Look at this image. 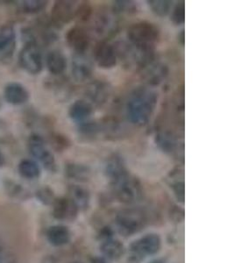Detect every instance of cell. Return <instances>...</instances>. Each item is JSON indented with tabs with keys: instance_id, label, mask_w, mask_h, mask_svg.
<instances>
[{
	"instance_id": "cell-1",
	"label": "cell",
	"mask_w": 234,
	"mask_h": 263,
	"mask_svg": "<svg viewBox=\"0 0 234 263\" xmlns=\"http://www.w3.org/2000/svg\"><path fill=\"white\" fill-rule=\"evenodd\" d=\"M158 100L155 91L147 88H138L132 91L126 104L128 120L137 126H144L154 111Z\"/></svg>"
},
{
	"instance_id": "cell-2",
	"label": "cell",
	"mask_w": 234,
	"mask_h": 263,
	"mask_svg": "<svg viewBox=\"0 0 234 263\" xmlns=\"http://www.w3.org/2000/svg\"><path fill=\"white\" fill-rule=\"evenodd\" d=\"M127 39L130 45L142 54H153L160 39L158 28L149 22L141 21L132 25L127 30Z\"/></svg>"
},
{
	"instance_id": "cell-3",
	"label": "cell",
	"mask_w": 234,
	"mask_h": 263,
	"mask_svg": "<svg viewBox=\"0 0 234 263\" xmlns=\"http://www.w3.org/2000/svg\"><path fill=\"white\" fill-rule=\"evenodd\" d=\"M146 224V214L140 209L124 210L118 214L116 218L118 231L125 237L132 236L139 233Z\"/></svg>"
},
{
	"instance_id": "cell-4",
	"label": "cell",
	"mask_w": 234,
	"mask_h": 263,
	"mask_svg": "<svg viewBox=\"0 0 234 263\" xmlns=\"http://www.w3.org/2000/svg\"><path fill=\"white\" fill-rule=\"evenodd\" d=\"M118 199L124 203H134L141 200L143 191L141 182L129 173L111 183Z\"/></svg>"
},
{
	"instance_id": "cell-5",
	"label": "cell",
	"mask_w": 234,
	"mask_h": 263,
	"mask_svg": "<svg viewBox=\"0 0 234 263\" xmlns=\"http://www.w3.org/2000/svg\"><path fill=\"white\" fill-rule=\"evenodd\" d=\"M21 68L27 73L37 75L43 68L42 54L36 42H27L18 55Z\"/></svg>"
},
{
	"instance_id": "cell-6",
	"label": "cell",
	"mask_w": 234,
	"mask_h": 263,
	"mask_svg": "<svg viewBox=\"0 0 234 263\" xmlns=\"http://www.w3.org/2000/svg\"><path fill=\"white\" fill-rule=\"evenodd\" d=\"M28 149L31 155L39 161L46 170L55 172L57 170L55 159L51 151L48 149L44 139L38 135H31L28 140Z\"/></svg>"
},
{
	"instance_id": "cell-7",
	"label": "cell",
	"mask_w": 234,
	"mask_h": 263,
	"mask_svg": "<svg viewBox=\"0 0 234 263\" xmlns=\"http://www.w3.org/2000/svg\"><path fill=\"white\" fill-rule=\"evenodd\" d=\"M162 247V239L158 234L150 233L136 239L130 246V252L144 259L147 255L158 253Z\"/></svg>"
},
{
	"instance_id": "cell-8",
	"label": "cell",
	"mask_w": 234,
	"mask_h": 263,
	"mask_svg": "<svg viewBox=\"0 0 234 263\" xmlns=\"http://www.w3.org/2000/svg\"><path fill=\"white\" fill-rule=\"evenodd\" d=\"M15 49V30L11 25H6L0 28V63H10Z\"/></svg>"
},
{
	"instance_id": "cell-9",
	"label": "cell",
	"mask_w": 234,
	"mask_h": 263,
	"mask_svg": "<svg viewBox=\"0 0 234 263\" xmlns=\"http://www.w3.org/2000/svg\"><path fill=\"white\" fill-rule=\"evenodd\" d=\"M66 41L69 47L75 50V54H85L90 47V34L83 27H75L69 29Z\"/></svg>"
},
{
	"instance_id": "cell-10",
	"label": "cell",
	"mask_w": 234,
	"mask_h": 263,
	"mask_svg": "<svg viewBox=\"0 0 234 263\" xmlns=\"http://www.w3.org/2000/svg\"><path fill=\"white\" fill-rule=\"evenodd\" d=\"M94 59L96 64L102 69L114 68L117 64V54L114 47L106 42H100L94 50Z\"/></svg>"
},
{
	"instance_id": "cell-11",
	"label": "cell",
	"mask_w": 234,
	"mask_h": 263,
	"mask_svg": "<svg viewBox=\"0 0 234 263\" xmlns=\"http://www.w3.org/2000/svg\"><path fill=\"white\" fill-rule=\"evenodd\" d=\"M79 210L69 197L56 198L53 203V216L56 219L73 221L77 217Z\"/></svg>"
},
{
	"instance_id": "cell-12",
	"label": "cell",
	"mask_w": 234,
	"mask_h": 263,
	"mask_svg": "<svg viewBox=\"0 0 234 263\" xmlns=\"http://www.w3.org/2000/svg\"><path fill=\"white\" fill-rule=\"evenodd\" d=\"M75 5L70 1H56L52 8L51 18L54 24L63 26L76 15Z\"/></svg>"
},
{
	"instance_id": "cell-13",
	"label": "cell",
	"mask_w": 234,
	"mask_h": 263,
	"mask_svg": "<svg viewBox=\"0 0 234 263\" xmlns=\"http://www.w3.org/2000/svg\"><path fill=\"white\" fill-rule=\"evenodd\" d=\"M71 71L76 81H87L93 73V65L85 54H75L72 60Z\"/></svg>"
},
{
	"instance_id": "cell-14",
	"label": "cell",
	"mask_w": 234,
	"mask_h": 263,
	"mask_svg": "<svg viewBox=\"0 0 234 263\" xmlns=\"http://www.w3.org/2000/svg\"><path fill=\"white\" fill-rule=\"evenodd\" d=\"M4 97L11 105H23L29 99V92L22 84L11 83L5 88Z\"/></svg>"
},
{
	"instance_id": "cell-15",
	"label": "cell",
	"mask_w": 234,
	"mask_h": 263,
	"mask_svg": "<svg viewBox=\"0 0 234 263\" xmlns=\"http://www.w3.org/2000/svg\"><path fill=\"white\" fill-rule=\"evenodd\" d=\"M105 173L106 177L110 180L111 183L116 182L120 178L125 177L129 173L126 170L123 160L120 156H114L110 157L105 167Z\"/></svg>"
},
{
	"instance_id": "cell-16",
	"label": "cell",
	"mask_w": 234,
	"mask_h": 263,
	"mask_svg": "<svg viewBox=\"0 0 234 263\" xmlns=\"http://www.w3.org/2000/svg\"><path fill=\"white\" fill-rule=\"evenodd\" d=\"M93 114V107L90 103L85 100H76L70 105L69 110V115L70 119L78 123L86 122Z\"/></svg>"
},
{
	"instance_id": "cell-17",
	"label": "cell",
	"mask_w": 234,
	"mask_h": 263,
	"mask_svg": "<svg viewBox=\"0 0 234 263\" xmlns=\"http://www.w3.org/2000/svg\"><path fill=\"white\" fill-rule=\"evenodd\" d=\"M100 251L103 256L109 260H120L125 254V247L119 239H111L103 240L100 246Z\"/></svg>"
},
{
	"instance_id": "cell-18",
	"label": "cell",
	"mask_w": 234,
	"mask_h": 263,
	"mask_svg": "<svg viewBox=\"0 0 234 263\" xmlns=\"http://www.w3.org/2000/svg\"><path fill=\"white\" fill-rule=\"evenodd\" d=\"M47 238L50 244L55 247H62L69 242L71 234L69 228L64 226H53L47 231Z\"/></svg>"
},
{
	"instance_id": "cell-19",
	"label": "cell",
	"mask_w": 234,
	"mask_h": 263,
	"mask_svg": "<svg viewBox=\"0 0 234 263\" xmlns=\"http://www.w3.org/2000/svg\"><path fill=\"white\" fill-rule=\"evenodd\" d=\"M46 64L48 71L52 75L63 74L67 68V59L64 54L58 50H53L48 53L46 59Z\"/></svg>"
},
{
	"instance_id": "cell-20",
	"label": "cell",
	"mask_w": 234,
	"mask_h": 263,
	"mask_svg": "<svg viewBox=\"0 0 234 263\" xmlns=\"http://www.w3.org/2000/svg\"><path fill=\"white\" fill-rule=\"evenodd\" d=\"M69 197L79 211H85L90 206V192L83 186L71 185L69 188Z\"/></svg>"
},
{
	"instance_id": "cell-21",
	"label": "cell",
	"mask_w": 234,
	"mask_h": 263,
	"mask_svg": "<svg viewBox=\"0 0 234 263\" xmlns=\"http://www.w3.org/2000/svg\"><path fill=\"white\" fill-rule=\"evenodd\" d=\"M65 175L69 179L76 182H87L91 176L90 167L80 163H68L65 166Z\"/></svg>"
},
{
	"instance_id": "cell-22",
	"label": "cell",
	"mask_w": 234,
	"mask_h": 263,
	"mask_svg": "<svg viewBox=\"0 0 234 263\" xmlns=\"http://www.w3.org/2000/svg\"><path fill=\"white\" fill-rule=\"evenodd\" d=\"M88 97L91 99V101L95 104H103L105 103L109 98V89L103 83H95V84H90V87L88 88Z\"/></svg>"
},
{
	"instance_id": "cell-23",
	"label": "cell",
	"mask_w": 234,
	"mask_h": 263,
	"mask_svg": "<svg viewBox=\"0 0 234 263\" xmlns=\"http://www.w3.org/2000/svg\"><path fill=\"white\" fill-rule=\"evenodd\" d=\"M168 75L167 67L162 64H150V67L147 69V80L148 84L152 85H157L162 83Z\"/></svg>"
},
{
	"instance_id": "cell-24",
	"label": "cell",
	"mask_w": 234,
	"mask_h": 263,
	"mask_svg": "<svg viewBox=\"0 0 234 263\" xmlns=\"http://www.w3.org/2000/svg\"><path fill=\"white\" fill-rule=\"evenodd\" d=\"M18 172L27 179H35L41 175V170L36 162L32 160H23L18 164Z\"/></svg>"
},
{
	"instance_id": "cell-25",
	"label": "cell",
	"mask_w": 234,
	"mask_h": 263,
	"mask_svg": "<svg viewBox=\"0 0 234 263\" xmlns=\"http://www.w3.org/2000/svg\"><path fill=\"white\" fill-rule=\"evenodd\" d=\"M155 143L163 152L171 154L177 148V141L174 137L167 133H161L155 136Z\"/></svg>"
},
{
	"instance_id": "cell-26",
	"label": "cell",
	"mask_w": 234,
	"mask_h": 263,
	"mask_svg": "<svg viewBox=\"0 0 234 263\" xmlns=\"http://www.w3.org/2000/svg\"><path fill=\"white\" fill-rule=\"evenodd\" d=\"M147 4L152 12L160 17L168 15L171 9L172 2L168 0H148Z\"/></svg>"
},
{
	"instance_id": "cell-27",
	"label": "cell",
	"mask_w": 234,
	"mask_h": 263,
	"mask_svg": "<svg viewBox=\"0 0 234 263\" xmlns=\"http://www.w3.org/2000/svg\"><path fill=\"white\" fill-rule=\"evenodd\" d=\"M47 4V1L42 0H27L22 2L21 8L27 13H37L45 9Z\"/></svg>"
},
{
	"instance_id": "cell-28",
	"label": "cell",
	"mask_w": 234,
	"mask_h": 263,
	"mask_svg": "<svg viewBox=\"0 0 234 263\" xmlns=\"http://www.w3.org/2000/svg\"><path fill=\"white\" fill-rule=\"evenodd\" d=\"M184 178L183 179L173 180L170 181V185L174 192V196L180 203H184L185 200V183Z\"/></svg>"
},
{
	"instance_id": "cell-29",
	"label": "cell",
	"mask_w": 234,
	"mask_h": 263,
	"mask_svg": "<svg viewBox=\"0 0 234 263\" xmlns=\"http://www.w3.org/2000/svg\"><path fill=\"white\" fill-rule=\"evenodd\" d=\"M171 21L174 24L179 26V25L184 24L185 22V5L184 2L177 4L173 12L171 14Z\"/></svg>"
},
{
	"instance_id": "cell-30",
	"label": "cell",
	"mask_w": 234,
	"mask_h": 263,
	"mask_svg": "<svg viewBox=\"0 0 234 263\" xmlns=\"http://www.w3.org/2000/svg\"><path fill=\"white\" fill-rule=\"evenodd\" d=\"M37 197L39 198L41 202L47 205H53V203L56 199V197H54L53 191L48 187L40 189L39 191L37 192Z\"/></svg>"
},
{
	"instance_id": "cell-31",
	"label": "cell",
	"mask_w": 234,
	"mask_h": 263,
	"mask_svg": "<svg viewBox=\"0 0 234 263\" xmlns=\"http://www.w3.org/2000/svg\"><path fill=\"white\" fill-rule=\"evenodd\" d=\"M169 218L174 224H180L184 220L185 213L183 208L179 206H173L169 210Z\"/></svg>"
},
{
	"instance_id": "cell-32",
	"label": "cell",
	"mask_w": 234,
	"mask_h": 263,
	"mask_svg": "<svg viewBox=\"0 0 234 263\" xmlns=\"http://www.w3.org/2000/svg\"><path fill=\"white\" fill-rule=\"evenodd\" d=\"M134 4L131 1H116L114 2V9L117 12H128L133 10Z\"/></svg>"
},
{
	"instance_id": "cell-33",
	"label": "cell",
	"mask_w": 234,
	"mask_h": 263,
	"mask_svg": "<svg viewBox=\"0 0 234 263\" xmlns=\"http://www.w3.org/2000/svg\"><path fill=\"white\" fill-rule=\"evenodd\" d=\"M91 263H111L110 260L104 256H96L91 259Z\"/></svg>"
},
{
	"instance_id": "cell-34",
	"label": "cell",
	"mask_w": 234,
	"mask_h": 263,
	"mask_svg": "<svg viewBox=\"0 0 234 263\" xmlns=\"http://www.w3.org/2000/svg\"><path fill=\"white\" fill-rule=\"evenodd\" d=\"M185 34H184V30L182 31V33H180V42L182 45H184V42H185Z\"/></svg>"
},
{
	"instance_id": "cell-35",
	"label": "cell",
	"mask_w": 234,
	"mask_h": 263,
	"mask_svg": "<svg viewBox=\"0 0 234 263\" xmlns=\"http://www.w3.org/2000/svg\"><path fill=\"white\" fill-rule=\"evenodd\" d=\"M5 162H6V160H5L3 154L0 152V167H2V166L5 164Z\"/></svg>"
},
{
	"instance_id": "cell-36",
	"label": "cell",
	"mask_w": 234,
	"mask_h": 263,
	"mask_svg": "<svg viewBox=\"0 0 234 263\" xmlns=\"http://www.w3.org/2000/svg\"><path fill=\"white\" fill-rule=\"evenodd\" d=\"M150 263H165L163 259H155V260H152Z\"/></svg>"
},
{
	"instance_id": "cell-37",
	"label": "cell",
	"mask_w": 234,
	"mask_h": 263,
	"mask_svg": "<svg viewBox=\"0 0 234 263\" xmlns=\"http://www.w3.org/2000/svg\"><path fill=\"white\" fill-rule=\"evenodd\" d=\"M72 263H82V262H79V261H75V262H72Z\"/></svg>"
}]
</instances>
